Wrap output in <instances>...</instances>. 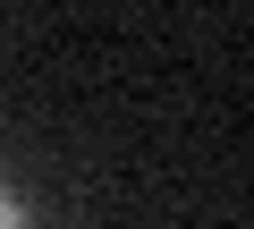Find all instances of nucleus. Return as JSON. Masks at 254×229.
Wrapping results in <instances>:
<instances>
[{"mask_svg": "<svg viewBox=\"0 0 254 229\" xmlns=\"http://www.w3.org/2000/svg\"><path fill=\"white\" fill-rule=\"evenodd\" d=\"M0 229H26V212H17V195H0Z\"/></svg>", "mask_w": 254, "mask_h": 229, "instance_id": "obj_1", "label": "nucleus"}]
</instances>
